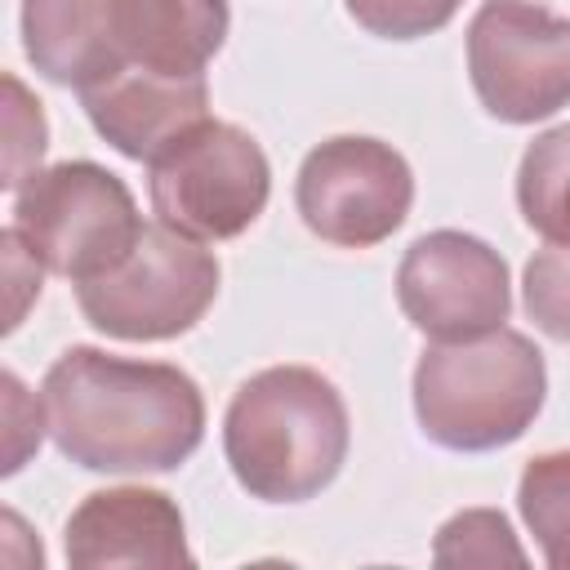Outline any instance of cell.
<instances>
[{"label":"cell","mask_w":570,"mask_h":570,"mask_svg":"<svg viewBox=\"0 0 570 570\" xmlns=\"http://www.w3.org/2000/svg\"><path fill=\"white\" fill-rule=\"evenodd\" d=\"M40 392L53 445L85 472H174L205 436L196 379L165 361L67 347Z\"/></svg>","instance_id":"1"},{"label":"cell","mask_w":570,"mask_h":570,"mask_svg":"<svg viewBox=\"0 0 570 570\" xmlns=\"http://www.w3.org/2000/svg\"><path fill=\"white\" fill-rule=\"evenodd\" d=\"M352 445L338 387L312 365L249 374L223 414V454L249 499L307 503L343 468Z\"/></svg>","instance_id":"2"},{"label":"cell","mask_w":570,"mask_h":570,"mask_svg":"<svg viewBox=\"0 0 570 570\" xmlns=\"http://www.w3.org/2000/svg\"><path fill=\"white\" fill-rule=\"evenodd\" d=\"M548 396L543 352L521 330H490L423 347L414 365V419L428 441L463 454L525 436Z\"/></svg>","instance_id":"3"},{"label":"cell","mask_w":570,"mask_h":570,"mask_svg":"<svg viewBox=\"0 0 570 570\" xmlns=\"http://www.w3.org/2000/svg\"><path fill=\"white\" fill-rule=\"evenodd\" d=\"M9 227L36 254V263L71 285L116 267L142 236L134 191L94 160H62L36 169L13 191Z\"/></svg>","instance_id":"4"},{"label":"cell","mask_w":570,"mask_h":570,"mask_svg":"<svg viewBox=\"0 0 570 570\" xmlns=\"http://www.w3.org/2000/svg\"><path fill=\"white\" fill-rule=\"evenodd\" d=\"M147 196L165 227L191 240H232L267 209L272 165L254 134L205 116L147 160Z\"/></svg>","instance_id":"5"},{"label":"cell","mask_w":570,"mask_h":570,"mask_svg":"<svg viewBox=\"0 0 570 570\" xmlns=\"http://www.w3.org/2000/svg\"><path fill=\"white\" fill-rule=\"evenodd\" d=\"M218 276V258L200 240L156 223L142 227L138 245L116 267L80 281L76 303L85 321L107 338L160 343L187 334L214 307Z\"/></svg>","instance_id":"6"},{"label":"cell","mask_w":570,"mask_h":570,"mask_svg":"<svg viewBox=\"0 0 570 570\" xmlns=\"http://www.w3.org/2000/svg\"><path fill=\"white\" fill-rule=\"evenodd\" d=\"M468 76L503 125L570 107V18L530 0H485L468 22Z\"/></svg>","instance_id":"7"},{"label":"cell","mask_w":570,"mask_h":570,"mask_svg":"<svg viewBox=\"0 0 570 570\" xmlns=\"http://www.w3.org/2000/svg\"><path fill=\"white\" fill-rule=\"evenodd\" d=\"M294 205L307 232L325 245L370 249L410 218L414 174L392 142L338 134L303 156Z\"/></svg>","instance_id":"8"},{"label":"cell","mask_w":570,"mask_h":570,"mask_svg":"<svg viewBox=\"0 0 570 570\" xmlns=\"http://www.w3.org/2000/svg\"><path fill=\"white\" fill-rule=\"evenodd\" d=\"M396 303L432 343L490 334L512 312L508 263L481 236L441 227L419 236L396 267Z\"/></svg>","instance_id":"9"},{"label":"cell","mask_w":570,"mask_h":570,"mask_svg":"<svg viewBox=\"0 0 570 570\" xmlns=\"http://www.w3.org/2000/svg\"><path fill=\"white\" fill-rule=\"evenodd\" d=\"M67 561L76 570L102 566H191L183 512L165 490L116 485L94 490L67 517Z\"/></svg>","instance_id":"10"},{"label":"cell","mask_w":570,"mask_h":570,"mask_svg":"<svg viewBox=\"0 0 570 570\" xmlns=\"http://www.w3.org/2000/svg\"><path fill=\"white\" fill-rule=\"evenodd\" d=\"M80 107L98 138L129 160H151L178 134L209 116L205 76H165L147 67H120L102 85L80 94Z\"/></svg>","instance_id":"11"},{"label":"cell","mask_w":570,"mask_h":570,"mask_svg":"<svg viewBox=\"0 0 570 570\" xmlns=\"http://www.w3.org/2000/svg\"><path fill=\"white\" fill-rule=\"evenodd\" d=\"M22 49L62 89H94L125 67L116 0H22Z\"/></svg>","instance_id":"12"},{"label":"cell","mask_w":570,"mask_h":570,"mask_svg":"<svg viewBox=\"0 0 570 570\" xmlns=\"http://www.w3.org/2000/svg\"><path fill=\"white\" fill-rule=\"evenodd\" d=\"M116 13L125 67L165 76H205L232 27L227 0H116Z\"/></svg>","instance_id":"13"},{"label":"cell","mask_w":570,"mask_h":570,"mask_svg":"<svg viewBox=\"0 0 570 570\" xmlns=\"http://www.w3.org/2000/svg\"><path fill=\"white\" fill-rule=\"evenodd\" d=\"M517 209L548 245H570V125L539 134L517 165Z\"/></svg>","instance_id":"14"},{"label":"cell","mask_w":570,"mask_h":570,"mask_svg":"<svg viewBox=\"0 0 570 570\" xmlns=\"http://www.w3.org/2000/svg\"><path fill=\"white\" fill-rule=\"evenodd\" d=\"M517 508L543 561L552 570H570V450H548L525 463Z\"/></svg>","instance_id":"15"},{"label":"cell","mask_w":570,"mask_h":570,"mask_svg":"<svg viewBox=\"0 0 570 570\" xmlns=\"http://www.w3.org/2000/svg\"><path fill=\"white\" fill-rule=\"evenodd\" d=\"M432 557L436 566H499V561L525 566V552L512 539L508 517L494 508H468L450 517L432 543Z\"/></svg>","instance_id":"16"},{"label":"cell","mask_w":570,"mask_h":570,"mask_svg":"<svg viewBox=\"0 0 570 570\" xmlns=\"http://www.w3.org/2000/svg\"><path fill=\"white\" fill-rule=\"evenodd\" d=\"M49 147V125L40 102L22 89V80L13 71H4V187L18 191L36 169L40 156Z\"/></svg>","instance_id":"17"},{"label":"cell","mask_w":570,"mask_h":570,"mask_svg":"<svg viewBox=\"0 0 570 570\" xmlns=\"http://www.w3.org/2000/svg\"><path fill=\"white\" fill-rule=\"evenodd\" d=\"M525 316L557 343H570V245L539 249L521 281Z\"/></svg>","instance_id":"18"},{"label":"cell","mask_w":570,"mask_h":570,"mask_svg":"<svg viewBox=\"0 0 570 570\" xmlns=\"http://www.w3.org/2000/svg\"><path fill=\"white\" fill-rule=\"evenodd\" d=\"M347 13L370 31V36H383V40H419V36H432L441 31L463 0H343Z\"/></svg>","instance_id":"19"}]
</instances>
